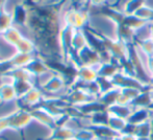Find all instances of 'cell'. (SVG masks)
<instances>
[{"mask_svg": "<svg viewBox=\"0 0 153 140\" xmlns=\"http://www.w3.org/2000/svg\"><path fill=\"white\" fill-rule=\"evenodd\" d=\"M106 1L107 0H90L88 7H96V8L106 7Z\"/></svg>", "mask_w": 153, "mask_h": 140, "instance_id": "9", "label": "cell"}, {"mask_svg": "<svg viewBox=\"0 0 153 140\" xmlns=\"http://www.w3.org/2000/svg\"><path fill=\"white\" fill-rule=\"evenodd\" d=\"M107 111L111 114L119 117L125 118L128 120V118L130 117V115L132 114V112L134 111V108L132 107V105H121V104H115L111 106L109 108H107Z\"/></svg>", "mask_w": 153, "mask_h": 140, "instance_id": "4", "label": "cell"}, {"mask_svg": "<svg viewBox=\"0 0 153 140\" xmlns=\"http://www.w3.org/2000/svg\"><path fill=\"white\" fill-rule=\"evenodd\" d=\"M132 16H134L135 18L143 21V22H152L153 21V10H151L148 7H146L145 5H143L141 8H139Z\"/></svg>", "mask_w": 153, "mask_h": 140, "instance_id": "6", "label": "cell"}, {"mask_svg": "<svg viewBox=\"0 0 153 140\" xmlns=\"http://www.w3.org/2000/svg\"><path fill=\"white\" fill-rule=\"evenodd\" d=\"M109 113V112H108ZM128 120L125 119V118H122V117H119V116H116V115H113V114L109 113L108 115V119H107V124L106 126L108 127L109 129L114 131V132L118 133H123L126 131V129L128 128Z\"/></svg>", "mask_w": 153, "mask_h": 140, "instance_id": "3", "label": "cell"}, {"mask_svg": "<svg viewBox=\"0 0 153 140\" xmlns=\"http://www.w3.org/2000/svg\"><path fill=\"white\" fill-rule=\"evenodd\" d=\"M124 1H127V2H128V1H130V0H124Z\"/></svg>", "mask_w": 153, "mask_h": 140, "instance_id": "14", "label": "cell"}, {"mask_svg": "<svg viewBox=\"0 0 153 140\" xmlns=\"http://www.w3.org/2000/svg\"><path fill=\"white\" fill-rule=\"evenodd\" d=\"M137 44V43H135ZM140 47L143 51H145L147 55H149L150 57H153V40H148V41H145V42H142V43H139Z\"/></svg>", "mask_w": 153, "mask_h": 140, "instance_id": "8", "label": "cell"}, {"mask_svg": "<svg viewBox=\"0 0 153 140\" xmlns=\"http://www.w3.org/2000/svg\"><path fill=\"white\" fill-rule=\"evenodd\" d=\"M75 140H97L96 133L92 128H83L75 132Z\"/></svg>", "mask_w": 153, "mask_h": 140, "instance_id": "7", "label": "cell"}, {"mask_svg": "<svg viewBox=\"0 0 153 140\" xmlns=\"http://www.w3.org/2000/svg\"><path fill=\"white\" fill-rule=\"evenodd\" d=\"M137 137L134 136L133 134L124 132V133H120L114 140H137Z\"/></svg>", "mask_w": 153, "mask_h": 140, "instance_id": "10", "label": "cell"}, {"mask_svg": "<svg viewBox=\"0 0 153 140\" xmlns=\"http://www.w3.org/2000/svg\"><path fill=\"white\" fill-rule=\"evenodd\" d=\"M120 26L121 23L109 13L100 12L90 14L87 28L105 41H118L120 40Z\"/></svg>", "mask_w": 153, "mask_h": 140, "instance_id": "1", "label": "cell"}, {"mask_svg": "<svg viewBox=\"0 0 153 140\" xmlns=\"http://www.w3.org/2000/svg\"><path fill=\"white\" fill-rule=\"evenodd\" d=\"M151 28H152V40H153V21L151 22Z\"/></svg>", "mask_w": 153, "mask_h": 140, "instance_id": "13", "label": "cell"}, {"mask_svg": "<svg viewBox=\"0 0 153 140\" xmlns=\"http://www.w3.org/2000/svg\"><path fill=\"white\" fill-rule=\"evenodd\" d=\"M137 140H151V139H150V137L149 138H143V137H142V138H137Z\"/></svg>", "mask_w": 153, "mask_h": 140, "instance_id": "12", "label": "cell"}, {"mask_svg": "<svg viewBox=\"0 0 153 140\" xmlns=\"http://www.w3.org/2000/svg\"><path fill=\"white\" fill-rule=\"evenodd\" d=\"M152 39V28H151V22H147L137 28L134 31V40L135 43H142L145 41L151 40Z\"/></svg>", "mask_w": 153, "mask_h": 140, "instance_id": "5", "label": "cell"}, {"mask_svg": "<svg viewBox=\"0 0 153 140\" xmlns=\"http://www.w3.org/2000/svg\"><path fill=\"white\" fill-rule=\"evenodd\" d=\"M144 5L153 10V0H144Z\"/></svg>", "mask_w": 153, "mask_h": 140, "instance_id": "11", "label": "cell"}, {"mask_svg": "<svg viewBox=\"0 0 153 140\" xmlns=\"http://www.w3.org/2000/svg\"><path fill=\"white\" fill-rule=\"evenodd\" d=\"M152 119V112L151 109H134L130 117L128 118L129 124L137 126L143 122L149 121Z\"/></svg>", "mask_w": 153, "mask_h": 140, "instance_id": "2", "label": "cell"}]
</instances>
